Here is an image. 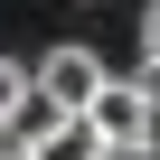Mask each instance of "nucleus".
I'll list each match as a JSON object with an SVG mask.
<instances>
[{
	"instance_id": "nucleus-1",
	"label": "nucleus",
	"mask_w": 160,
	"mask_h": 160,
	"mask_svg": "<svg viewBox=\"0 0 160 160\" xmlns=\"http://www.w3.org/2000/svg\"><path fill=\"white\" fill-rule=\"evenodd\" d=\"M85 122H94V141H104L113 160H141V151H160V104L141 94V75H113V85L85 104Z\"/></svg>"
},
{
	"instance_id": "nucleus-2",
	"label": "nucleus",
	"mask_w": 160,
	"mask_h": 160,
	"mask_svg": "<svg viewBox=\"0 0 160 160\" xmlns=\"http://www.w3.org/2000/svg\"><path fill=\"white\" fill-rule=\"evenodd\" d=\"M104 85H113V66H104L94 47H47V57H38V104H47V113H85Z\"/></svg>"
},
{
	"instance_id": "nucleus-3",
	"label": "nucleus",
	"mask_w": 160,
	"mask_h": 160,
	"mask_svg": "<svg viewBox=\"0 0 160 160\" xmlns=\"http://www.w3.org/2000/svg\"><path fill=\"white\" fill-rule=\"evenodd\" d=\"M28 160H113V151L94 141V122H85V113H47V122L28 132Z\"/></svg>"
},
{
	"instance_id": "nucleus-4",
	"label": "nucleus",
	"mask_w": 160,
	"mask_h": 160,
	"mask_svg": "<svg viewBox=\"0 0 160 160\" xmlns=\"http://www.w3.org/2000/svg\"><path fill=\"white\" fill-rule=\"evenodd\" d=\"M38 104V66H19V57H0V122H19Z\"/></svg>"
},
{
	"instance_id": "nucleus-5",
	"label": "nucleus",
	"mask_w": 160,
	"mask_h": 160,
	"mask_svg": "<svg viewBox=\"0 0 160 160\" xmlns=\"http://www.w3.org/2000/svg\"><path fill=\"white\" fill-rule=\"evenodd\" d=\"M141 66H160V0L141 10Z\"/></svg>"
},
{
	"instance_id": "nucleus-6",
	"label": "nucleus",
	"mask_w": 160,
	"mask_h": 160,
	"mask_svg": "<svg viewBox=\"0 0 160 160\" xmlns=\"http://www.w3.org/2000/svg\"><path fill=\"white\" fill-rule=\"evenodd\" d=\"M0 160H28V132L19 122H0Z\"/></svg>"
},
{
	"instance_id": "nucleus-7",
	"label": "nucleus",
	"mask_w": 160,
	"mask_h": 160,
	"mask_svg": "<svg viewBox=\"0 0 160 160\" xmlns=\"http://www.w3.org/2000/svg\"><path fill=\"white\" fill-rule=\"evenodd\" d=\"M141 94H151V104H160V66H141Z\"/></svg>"
}]
</instances>
